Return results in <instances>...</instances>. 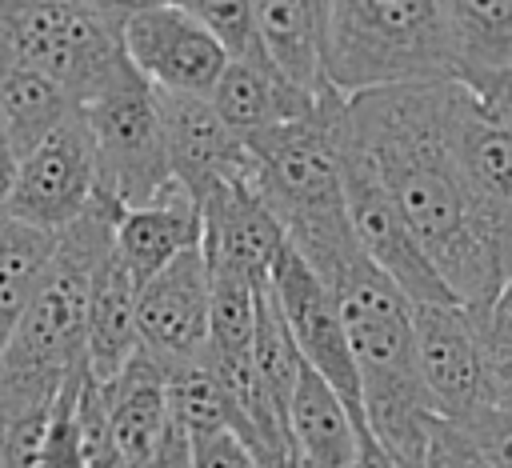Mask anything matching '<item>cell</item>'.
<instances>
[{
  "instance_id": "34",
  "label": "cell",
  "mask_w": 512,
  "mask_h": 468,
  "mask_svg": "<svg viewBox=\"0 0 512 468\" xmlns=\"http://www.w3.org/2000/svg\"><path fill=\"white\" fill-rule=\"evenodd\" d=\"M16 172H20V156L8 140V132L0 128V220L8 216V200H12V188H16Z\"/></svg>"
},
{
  "instance_id": "9",
  "label": "cell",
  "mask_w": 512,
  "mask_h": 468,
  "mask_svg": "<svg viewBox=\"0 0 512 468\" xmlns=\"http://www.w3.org/2000/svg\"><path fill=\"white\" fill-rule=\"evenodd\" d=\"M96 192H100L96 144L84 124V112H76L60 132H52L36 152L20 160L8 216L60 236L88 212Z\"/></svg>"
},
{
  "instance_id": "1",
  "label": "cell",
  "mask_w": 512,
  "mask_h": 468,
  "mask_svg": "<svg viewBox=\"0 0 512 468\" xmlns=\"http://www.w3.org/2000/svg\"><path fill=\"white\" fill-rule=\"evenodd\" d=\"M448 92L452 80L352 96L344 132L380 172L456 304L480 320L512 276V220L488 212L464 184L444 136Z\"/></svg>"
},
{
  "instance_id": "2",
  "label": "cell",
  "mask_w": 512,
  "mask_h": 468,
  "mask_svg": "<svg viewBox=\"0 0 512 468\" xmlns=\"http://www.w3.org/2000/svg\"><path fill=\"white\" fill-rule=\"evenodd\" d=\"M120 212L124 204L100 188L88 212L60 232L52 268L0 352V420L52 408L64 380L88 364L84 340L92 280L104 256L116 248Z\"/></svg>"
},
{
  "instance_id": "15",
  "label": "cell",
  "mask_w": 512,
  "mask_h": 468,
  "mask_svg": "<svg viewBox=\"0 0 512 468\" xmlns=\"http://www.w3.org/2000/svg\"><path fill=\"white\" fill-rule=\"evenodd\" d=\"M204 260L216 268H232L248 276L256 288H268L272 264L288 248L280 220L256 196L248 180H232L216 188L204 204Z\"/></svg>"
},
{
  "instance_id": "18",
  "label": "cell",
  "mask_w": 512,
  "mask_h": 468,
  "mask_svg": "<svg viewBox=\"0 0 512 468\" xmlns=\"http://www.w3.org/2000/svg\"><path fill=\"white\" fill-rule=\"evenodd\" d=\"M208 100L236 136H256V132L304 120L316 108V96H304L272 68V60L264 56V44L248 60H228Z\"/></svg>"
},
{
  "instance_id": "26",
  "label": "cell",
  "mask_w": 512,
  "mask_h": 468,
  "mask_svg": "<svg viewBox=\"0 0 512 468\" xmlns=\"http://www.w3.org/2000/svg\"><path fill=\"white\" fill-rule=\"evenodd\" d=\"M84 376H88V364L76 368V372L64 380L60 396L52 400L48 428H44V448H40V468H88L84 432H80V412H76Z\"/></svg>"
},
{
  "instance_id": "31",
  "label": "cell",
  "mask_w": 512,
  "mask_h": 468,
  "mask_svg": "<svg viewBox=\"0 0 512 468\" xmlns=\"http://www.w3.org/2000/svg\"><path fill=\"white\" fill-rule=\"evenodd\" d=\"M484 352H512V276L500 284V292L492 296L488 312L476 320Z\"/></svg>"
},
{
  "instance_id": "6",
  "label": "cell",
  "mask_w": 512,
  "mask_h": 468,
  "mask_svg": "<svg viewBox=\"0 0 512 468\" xmlns=\"http://www.w3.org/2000/svg\"><path fill=\"white\" fill-rule=\"evenodd\" d=\"M80 112L96 144L100 188L124 208L152 204L172 184L156 88L132 64H124Z\"/></svg>"
},
{
  "instance_id": "37",
  "label": "cell",
  "mask_w": 512,
  "mask_h": 468,
  "mask_svg": "<svg viewBox=\"0 0 512 468\" xmlns=\"http://www.w3.org/2000/svg\"><path fill=\"white\" fill-rule=\"evenodd\" d=\"M276 468H304V464H300V460H296V452L288 448V452H284V456L276 460Z\"/></svg>"
},
{
  "instance_id": "13",
  "label": "cell",
  "mask_w": 512,
  "mask_h": 468,
  "mask_svg": "<svg viewBox=\"0 0 512 468\" xmlns=\"http://www.w3.org/2000/svg\"><path fill=\"white\" fill-rule=\"evenodd\" d=\"M156 104H160V124H164L172 180L196 204H204L216 188L252 176V156H248L244 136H236L220 120L212 100L156 92Z\"/></svg>"
},
{
  "instance_id": "7",
  "label": "cell",
  "mask_w": 512,
  "mask_h": 468,
  "mask_svg": "<svg viewBox=\"0 0 512 468\" xmlns=\"http://www.w3.org/2000/svg\"><path fill=\"white\" fill-rule=\"evenodd\" d=\"M348 108V104H344ZM340 168H344V200H348V220L356 232L360 252L412 300V304H456L448 284L436 276L428 256L420 252L408 220L400 216L392 192L384 188L380 172L372 160L348 140L340 124Z\"/></svg>"
},
{
  "instance_id": "20",
  "label": "cell",
  "mask_w": 512,
  "mask_h": 468,
  "mask_svg": "<svg viewBox=\"0 0 512 468\" xmlns=\"http://www.w3.org/2000/svg\"><path fill=\"white\" fill-rule=\"evenodd\" d=\"M324 24H328V4H316V0H260L256 4V28H260L264 56L292 88L316 100L332 88L324 72Z\"/></svg>"
},
{
  "instance_id": "12",
  "label": "cell",
  "mask_w": 512,
  "mask_h": 468,
  "mask_svg": "<svg viewBox=\"0 0 512 468\" xmlns=\"http://www.w3.org/2000/svg\"><path fill=\"white\" fill-rule=\"evenodd\" d=\"M140 352L160 368L196 364L208 352V260L204 248L184 252L136 292Z\"/></svg>"
},
{
  "instance_id": "33",
  "label": "cell",
  "mask_w": 512,
  "mask_h": 468,
  "mask_svg": "<svg viewBox=\"0 0 512 468\" xmlns=\"http://www.w3.org/2000/svg\"><path fill=\"white\" fill-rule=\"evenodd\" d=\"M488 396L512 408V352H488Z\"/></svg>"
},
{
  "instance_id": "23",
  "label": "cell",
  "mask_w": 512,
  "mask_h": 468,
  "mask_svg": "<svg viewBox=\"0 0 512 468\" xmlns=\"http://www.w3.org/2000/svg\"><path fill=\"white\" fill-rule=\"evenodd\" d=\"M80 104L44 72L0 60V128L8 132L16 156L36 152L52 132H60Z\"/></svg>"
},
{
  "instance_id": "16",
  "label": "cell",
  "mask_w": 512,
  "mask_h": 468,
  "mask_svg": "<svg viewBox=\"0 0 512 468\" xmlns=\"http://www.w3.org/2000/svg\"><path fill=\"white\" fill-rule=\"evenodd\" d=\"M204 244V208L172 180L152 204L124 208L116 220V256L136 284H148L172 260Z\"/></svg>"
},
{
  "instance_id": "27",
  "label": "cell",
  "mask_w": 512,
  "mask_h": 468,
  "mask_svg": "<svg viewBox=\"0 0 512 468\" xmlns=\"http://www.w3.org/2000/svg\"><path fill=\"white\" fill-rule=\"evenodd\" d=\"M184 8L204 24V32L224 48L228 60H248L252 52H260L252 0H188Z\"/></svg>"
},
{
  "instance_id": "22",
  "label": "cell",
  "mask_w": 512,
  "mask_h": 468,
  "mask_svg": "<svg viewBox=\"0 0 512 468\" xmlns=\"http://www.w3.org/2000/svg\"><path fill=\"white\" fill-rule=\"evenodd\" d=\"M444 20L460 84L480 88L512 72V0H448Z\"/></svg>"
},
{
  "instance_id": "3",
  "label": "cell",
  "mask_w": 512,
  "mask_h": 468,
  "mask_svg": "<svg viewBox=\"0 0 512 468\" xmlns=\"http://www.w3.org/2000/svg\"><path fill=\"white\" fill-rule=\"evenodd\" d=\"M344 96L328 88L312 116L244 136L252 156L248 184L280 220L288 244L308 260V268L332 284L344 264L360 256L340 168V124Z\"/></svg>"
},
{
  "instance_id": "14",
  "label": "cell",
  "mask_w": 512,
  "mask_h": 468,
  "mask_svg": "<svg viewBox=\"0 0 512 468\" xmlns=\"http://www.w3.org/2000/svg\"><path fill=\"white\" fill-rule=\"evenodd\" d=\"M444 136L472 196L512 220V124H504L480 92L452 80Z\"/></svg>"
},
{
  "instance_id": "32",
  "label": "cell",
  "mask_w": 512,
  "mask_h": 468,
  "mask_svg": "<svg viewBox=\"0 0 512 468\" xmlns=\"http://www.w3.org/2000/svg\"><path fill=\"white\" fill-rule=\"evenodd\" d=\"M144 468H192V436L172 420L164 440H160V448L152 452V460Z\"/></svg>"
},
{
  "instance_id": "24",
  "label": "cell",
  "mask_w": 512,
  "mask_h": 468,
  "mask_svg": "<svg viewBox=\"0 0 512 468\" xmlns=\"http://www.w3.org/2000/svg\"><path fill=\"white\" fill-rule=\"evenodd\" d=\"M60 236L40 232L32 224H20L12 216L0 220V352L20 328L28 304L36 300Z\"/></svg>"
},
{
  "instance_id": "30",
  "label": "cell",
  "mask_w": 512,
  "mask_h": 468,
  "mask_svg": "<svg viewBox=\"0 0 512 468\" xmlns=\"http://www.w3.org/2000/svg\"><path fill=\"white\" fill-rule=\"evenodd\" d=\"M192 468H268L236 432L192 436Z\"/></svg>"
},
{
  "instance_id": "25",
  "label": "cell",
  "mask_w": 512,
  "mask_h": 468,
  "mask_svg": "<svg viewBox=\"0 0 512 468\" xmlns=\"http://www.w3.org/2000/svg\"><path fill=\"white\" fill-rule=\"evenodd\" d=\"M252 360H256V376L272 400V408L280 412L284 420V432H288V404H292V392H296V380H300V352L288 336V324L280 320L268 288L260 292V308H256V340H252Z\"/></svg>"
},
{
  "instance_id": "17",
  "label": "cell",
  "mask_w": 512,
  "mask_h": 468,
  "mask_svg": "<svg viewBox=\"0 0 512 468\" xmlns=\"http://www.w3.org/2000/svg\"><path fill=\"white\" fill-rule=\"evenodd\" d=\"M100 388H104L108 436L120 468H144L172 424L164 368L144 352H136V360L112 384H100Z\"/></svg>"
},
{
  "instance_id": "28",
  "label": "cell",
  "mask_w": 512,
  "mask_h": 468,
  "mask_svg": "<svg viewBox=\"0 0 512 468\" xmlns=\"http://www.w3.org/2000/svg\"><path fill=\"white\" fill-rule=\"evenodd\" d=\"M460 428L472 436V444L480 448L488 468H512V408L484 404L468 420H460Z\"/></svg>"
},
{
  "instance_id": "10",
  "label": "cell",
  "mask_w": 512,
  "mask_h": 468,
  "mask_svg": "<svg viewBox=\"0 0 512 468\" xmlns=\"http://www.w3.org/2000/svg\"><path fill=\"white\" fill-rule=\"evenodd\" d=\"M124 56L156 92L204 100L228 68L224 48L184 4H132L124 20Z\"/></svg>"
},
{
  "instance_id": "4",
  "label": "cell",
  "mask_w": 512,
  "mask_h": 468,
  "mask_svg": "<svg viewBox=\"0 0 512 468\" xmlns=\"http://www.w3.org/2000/svg\"><path fill=\"white\" fill-rule=\"evenodd\" d=\"M328 84L352 100L380 88L456 80L440 0H336L324 24Z\"/></svg>"
},
{
  "instance_id": "11",
  "label": "cell",
  "mask_w": 512,
  "mask_h": 468,
  "mask_svg": "<svg viewBox=\"0 0 512 468\" xmlns=\"http://www.w3.org/2000/svg\"><path fill=\"white\" fill-rule=\"evenodd\" d=\"M416 368L440 420H468L488 396V352L476 320L460 304H412Z\"/></svg>"
},
{
  "instance_id": "35",
  "label": "cell",
  "mask_w": 512,
  "mask_h": 468,
  "mask_svg": "<svg viewBox=\"0 0 512 468\" xmlns=\"http://www.w3.org/2000/svg\"><path fill=\"white\" fill-rule=\"evenodd\" d=\"M472 92H480V96L496 108V116H500L504 124H512V72H508V76H496V80H488V84H480V88H472Z\"/></svg>"
},
{
  "instance_id": "29",
  "label": "cell",
  "mask_w": 512,
  "mask_h": 468,
  "mask_svg": "<svg viewBox=\"0 0 512 468\" xmlns=\"http://www.w3.org/2000/svg\"><path fill=\"white\" fill-rule=\"evenodd\" d=\"M420 468H488V460L480 456V448L472 444V436L452 424V420H432L428 428V444H424V464Z\"/></svg>"
},
{
  "instance_id": "21",
  "label": "cell",
  "mask_w": 512,
  "mask_h": 468,
  "mask_svg": "<svg viewBox=\"0 0 512 468\" xmlns=\"http://www.w3.org/2000/svg\"><path fill=\"white\" fill-rule=\"evenodd\" d=\"M136 292L140 284L116 256V248L104 256L92 280V300H88V372L96 384H112L140 352V332H136Z\"/></svg>"
},
{
  "instance_id": "19",
  "label": "cell",
  "mask_w": 512,
  "mask_h": 468,
  "mask_svg": "<svg viewBox=\"0 0 512 468\" xmlns=\"http://www.w3.org/2000/svg\"><path fill=\"white\" fill-rule=\"evenodd\" d=\"M364 428L368 424L352 416L336 388L304 364L288 404V444L296 460L304 468H352Z\"/></svg>"
},
{
  "instance_id": "8",
  "label": "cell",
  "mask_w": 512,
  "mask_h": 468,
  "mask_svg": "<svg viewBox=\"0 0 512 468\" xmlns=\"http://www.w3.org/2000/svg\"><path fill=\"white\" fill-rule=\"evenodd\" d=\"M268 296H272L280 320L288 324V336H292L300 360L336 388V396L352 408L356 420H364L360 372H356V356L348 344V328H344L336 292L308 268V260L292 244L272 264Z\"/></svg>"
},
{
  "instance_id": "36",
  "label": "cell",
  "mask_w": 512,
  "mask_h": 468,
  "mask_svg": "<svg viewBox=\"0 0 512 468\" xmlns=\"http://www.w3.org/2000/svg\"><path fill=\"white\" fill-rule=\"evenodd\" d=\"M352 468H400V464H396V460L384 452V444L364 428V432H360V448H356Z\"/></svg>"
},
{
  "instance_id": "5",
  "label": "cell",
  "mask_w": 512,
  "mask_h": 468,
  "mask_svg": "<svg viewBox=\"0 0 512 468\" xmlns=\"http://www.w3.org/2000/svg\"><path fill=\"white\" fill-rule=\"evenodd\" d=\"M128 12L132 4L0 0V60L44 72L84 108L128 64Z\"/></svg>"
},
{
  "instance_id": "38",
  "label": "cell",
  "mask_w": 512,
  "mask_h": 468,
  "mask_svg": "<svg viewBox=\"0 0 512 468\" xmlns=\"http://www.w3.org/2000/svg\"><path fill=\"white\" fill-rule=\"evenodd\" d=\"M0 468H4V464H0Z\"/></svg>"
}]
</instances>
